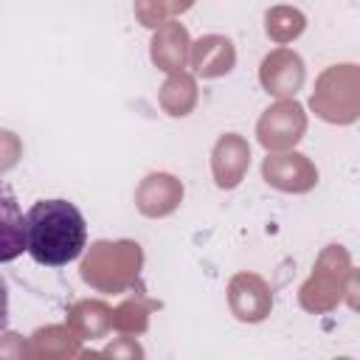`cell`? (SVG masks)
<instances>
[{
  "label": "cell",
  "mask_w": 360,
  "mask_h": 360,
  "mask_svg": "<svg viewBox=\"0 0 360 360\" xmlns=\"http://www.w3.org/2000/svg\"><path fill=\"white\" fill-rule=\"evenodd\" d=\"M25 245L37 264L62 267L87 245V222L68 200H39L25 214Z\"/></svg>",
  "instance_id": "cell-1"
},
{
  "label": "cell",
  "mask_w": 360,
  "mask_h": 360,
  "mask_svg": "<svg viewBox=\"0 0 360 360\" xmlns=\"http://www.w3.org/2000/svg\"><path fill=\"white\" fill-rule=\"evenodd\" d=\"M143 264V250L132 239H115V242H93L87 256L82 259V278L101 290V292H121L127 290Z\"/></svg>",
  "instance_id": "cell-2"
},
{
  "label": "cell",
  "mask_w": 360,
  "mask_h": 360,
  "mask_svg": "<svg viewBox=\"0 0 360 360\" xmlns=\"http://www.w3.org/2000/svg\"><path fill=\"white\" fill-rule=\"evenodd\" d=\"M309 107L326 124H352L360 115V65H332L315 79Z\"/></svg>",
  "instance_id": "cell-3"
},
{
  "label": "cell",
  "mask_w": 360,
  "mask_h": 360,
  "mask_svg": "<svg viewBox=\"0 0 360 360\" xmlns=\"http://www.w3.org/2000/svg\"><path fill=\"white\" fill-rule=\"evenodd\" d=\"M352 273V262L346 248L340 245H326L312 267V276L301 284V307L309 312H329L343 295H346V281Z\"/></svg>",
  "instance_id": "cell-4"
},
{
  "label": "cell",
  "mask_w": 360,
  "mask_h": 360,
  "mask_svg": "<svg viewBox=\"0 0 360 360\" xmlns=\"http://www.w3.org/2000/svg\"><path fill=\"white\" fill-rule=\"evenodd\" d=\"M307 132V112L295 98H278L270 104L259 124H256V138L267 152H284L292 149Z\"/></svg>",
  "instance_id": "cell-5"
},
{
  "label": "cell",
  "mask_w": 360,
  "mask_h": 360,
  "mask_svg": "<svg viewBox=\"0 0 360 360\" xmlns=\"http://www.w3.org/2000/svg\"><path fill=\"white\" fill-rule=\"evenodd\" d=\"M262 177L267 186L287 191V194H304L315 188L318 183V169L315 163L301 155V152H267L262 163Z\"/></svg>",
  "instance_id": "cell-6"
},
{
  "label": "cell",
  "mask_w": 360,
  "mask_h": 360,
  "mask_svg": "<svg viewBox=\"0 0 360 360\" xmlns=\"http://www.w3.org/2000/svg\"><path fill=\"white\" fill-rule=\"evenodd\" d=\"M304 62L295 51L290 48H276L270 51L264 59H262V68H259V82L262 87L276 96V98H295V93L301 90L304 84Z\"/></svg>",
  "instance_id": "cell-7"
},
{
  "label": "cell",
  "mask_w": 360,
  "mask_h": 360,
  "mask_svg": "<svg viewBox=\"0 0 360 360\" xmlns=\"http://www.w3.org/2000/svg\"><path fill=\"white\" fill-rule=\"evenodd\" d=\"M228 304H231V312L239 318V321H248V323H256V321H264L273 309V295H270V287L264 284L262 276L256 273H236L228 284Z\"/></svg>",
  "instance_id": "cell-8"
},
{
  "label": "cell",
  "mask_w": 360,
  "mask_h": 360,
  "mask_svg": "<svg viewBox=\"0 0 360 360\" xmlns=\"http://www.w3.org/2000/svg\"><path fill=\"white\" fill-rule=\"evenodd\" d=\"M250 166V146L242 135L225 132L211 149V174L219 188H236Z\"/></svg>",
  "instance_id": "cell-9"
},
{
  "label": "cell",
  "mask_w": 360,
  "mask_h": 360,
  "mask_svg": "<svg viewBox=\"0 0 360 360\" xmlns=\"http://www.w3.org/2000/svg\"><path fill=\"white\" fill-rule=\"evenodd\" d=\"M183 202V183L174 174L152 172L135 188V205L143 217H169Z\"/></svg>",
  "instance_id": "cell-10"
},
{
  "label": "cell",
  "mask_w": 360,
  "mask_h": 360,
  "mask_svg": "<svg viewBox=\"0 0 360 360\" xmlns=\"http://www.w3.org/2000/svg\"><path fill=\"white\" fill-rule=\"evenodd\" d=\"M152 62L163 73H180L186 68V62H191V39H188V31L180 22L169 20L160 28H155Z\"/></svg>",
  "instance_id": "cell-11"
},
{
  "label": "cell",
  "mask_w": 360,
  "mask_h": 360,
  "mask_svg": "<svg viewBox=\"0 0 360 360\" xmlns=\"http://www.w3.org/2000/svg\"><path fill=\"white\" fill-rule=\"evenodd\" d=\"M233 65H236V48L228 37L208 34V37H200L197 42H191V68L197 76L217 79V76L231 73Z\"/></svg>",
  "instance_id": "cell-12"
},
{
  "label": "cell",
  "mask_w": 360,
  "mask_h": 360,
  "mask_svg": "<svg viewBox=\"0 0 360 360\" xmlns=\"http://www.w3.org/2000/svg\"><path fill=\"white\" fill-rule=\"evenodd\" d=\"M79 340L82 335L68 323V326H45L31 335L28 354L31 357H73L79 354Z\"/></svg>",
  "instance_id": "cell-13"
},
{
  "label": "cell",
  "mask_w": 360,
  "mask_h": 360,
  "mask_svg": "<svg viewBox=\"0 0 360 360\" xmlns=\"http://www.w3.org/2000/svg\"><path fill=\"white\" fill-rule=\"evenodd\" d=\"M68 323L82 338H101L112 329V309L104 301H76L68 309Z\"/></svg>",
  "instance_id": "cell-14"
},
{
  "label": "cell",
  "mask_w": 360,
  "mask_h": 360,
  "mask_svg": "<svg viewBox=\"0 0 360 360\" xmlns=\"http://www.w3.org/2000/svg\"><path fill=\"white\" fill-rule=\"evenodd\" d=\"M160 107L172 115V118H183L194 110L197 104V84H194V76H188L186 70L180 73H169V79L163 82L160 87V96H158Z\"/></svg>",
  "instance_id": "cell-15"
},
{
  "label": "cell",
  "mask_w": 360,
  "mask_h": 360,
  "mask_svg": "<svg viewBox=\"0 0 360 360\" xmlns=\"http://www.w3.org/2000/svg\"><path fill=\"white\" fill-rule=\"evenodd\" d=\"M3 250H0V259L3 262H11L17 253L28 250L25 245V217L17 211L14 200L11 197H3Z\"/></svg>",
  "instance_id": "cell-16"
},
{
  "label": "cell",
  "mask_w": 360,
  "mask_h": 360,
  "mask_svg": "<svg viewBox=\"0 0 360 360\" xmlns=\"http://www.w3.org/2000/svg\"><path fill=\"white\" fill-rule=\"evenodd\" d=\"M264 28H267V37H270L273 42L284 45V42H290V39H295V37L304 34V28H307V17H304L298 8L276 6V8L267 11V17H264Z\"/></svg>",
  "instance_id": "cell-17"
},
{
  "label": "cell",
  "mask_w": 360,
  "mask_h": 360,
  "mask_svg": "<svg viewBox=\"0 0 360 360\" xmlns=\"http://www.w3.org/2000/svg\"><path fill=\"white\" fill-rule=\"evenodd\" d=\"M191 6L194 0H135V17L146 28H160L163 22L188 11Z\"/></svg>",
  "instance_id": "cell-18"
},
{
  "label": "cell",
  "mask_w": 360,
  "mask_h": 360,
  "mask_svg": "<svg viewBox=\"0 0 360 360\" xmlns=\"http://www.w3.org/2000/svg\"><path fill=\"white\" fill-rule=\"evenodd\" d=\"M152 301H143V298H127L118 309H112V326L118 332H143L146 323H149V312H152Z\"/></svg>",
  "instance_id": "cell-19"
},
{
  "label": "cell",
  "mask_w": 360,
  "mask_h": 360,
  "mask_svg": "<svg viewBox=\"0 0 360 360\" xmlns=\"http://www.w3.org/2000/svg\"><path fill=\"white\" fill-rule=\"evenodd\" d=\"M104 354H107V357H141L143 349H141L132 338H118L115 343H110V346L104 349Z\"/></svg>",
  "instance_id": "cell-20"
},
{
  "label": "cell",
  "mask_w": 360,
  "mask_h": 360,
  "mask_svg": "<svg viewBox=\"0 0 360 360\" xmlns=\"http://www.w3.org/2000/svg\"><path fill=\"white\" fill-rule=\"evenodd\" d=\"M346 301L354 312H360V270H352L349 273V281H346Z\"/></svg>",
  "instance_id": "cell-21"
}]
</instances>
